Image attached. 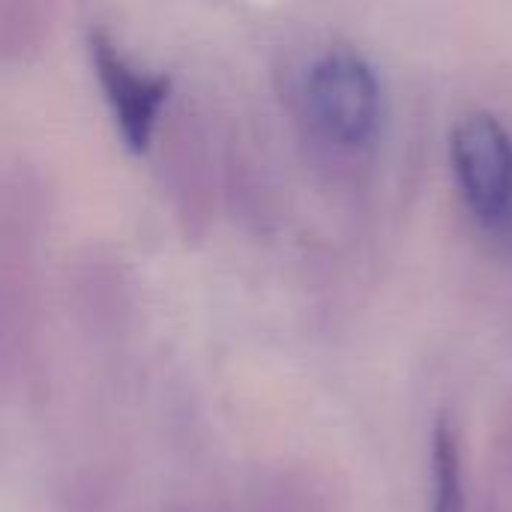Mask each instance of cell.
<instances>
[{"label": "cell", "instance_id": "obj_1", "mask_svg": "<svg viewBox=\"0 0 512 512\" xmlns=\"http://www.w3.org/2000/svg\"><path fill=\"white\" fill-rule=\"evenodd\" d=\"M453 171L474 216L489 228L512 222V138L492 114H468L450 138Z\"/></svg>", "mask_w": 512, "mask_h": 512}, {"label": "cell", "instance_id": "obj_2", "mask_svg": "<svg viewBox=\"0 0 512 512\" xmlns=\"http://www.w3.org/2000/svg\"><path fill=\"white\" fill-rule=\"evenodd\" d=\"M309 105L318 126L342 147H363L381 123V90L372 66L354 51H330L309 72Z\"/></svg>", "mask_w": 512, "mask_h": 512}, {"label": "cell", "instance_id": "obj_4", "mask_svg": "<svg viewBox=\"0 0 512 512\" xmlns=\"http://www.w3.org/2000/svg\"><path fill=\"white\" fill-rule=\"evenodd\" d=\"M438 459H435V477H438V504L435 512H459L462 507V492H459V462H456V450H453V441L447 435L438 438V447H435Z\"/></svg>", "mask_w": 512, "mask_h": 512}, {"label": "cell", "instance_id": "obj_3", "mask_svg": "<svg viewBox=\"0 0 512 512\" xmlns=\"http://www.w3.org/2000/svg\"><path fill=\"white\" fill-rule=\"evenodd\" d=\"M90 63L123 144L135 156L144 153L150 147L162 105L168 102L171 81L165 75H141L138 69H132L105 33L90 36Z\"/></svg>", "mask_w": 512, "mask_h": 512}]
</instances>
